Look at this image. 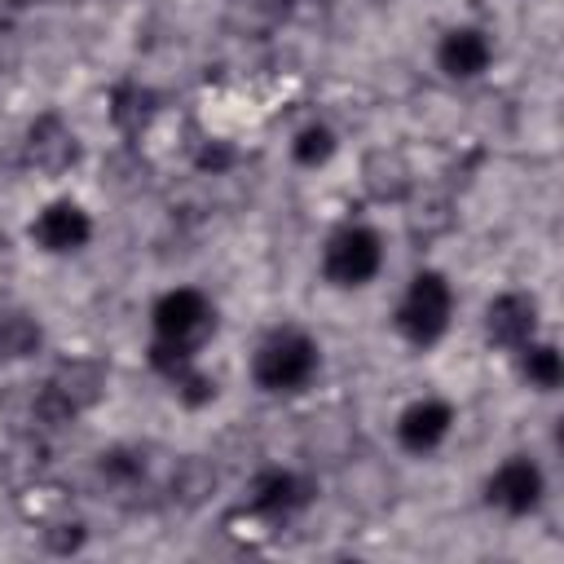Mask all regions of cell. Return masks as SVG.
I'll return each mask as SVG.
<instances>
[{"instance_id":"obj_1","label":"cell","mask_w":564,"mask_h":564,"mask_svg":"<svg viewBox=\"0 0 564 564\" xmlns=\"http://www.w3.org/2000/svg\"><path fill=\"white\" fill-rule=\"evenodd\" d=\"M322 375V344L300 326H273L251 352V379L269 397H295Z\"/></svg>"},{"instance_id":"obj_2","label":"cell","mask_w":564,"mask_h":564,"mask_svg":"<svg viewBox=\"0 0 564 564\" xmlns=\"http://www.w3.org/2000/svg\"><path fill=\"white\" fill-rule=\"evenodd\" d=\"M449 322H454V286H449V278L441 269H419L405 282V291H401V300L392 308V330L410 348L427 352L449 335Z\"/></svg>"},{"instance_id":"obj_3","label":"cell","mask_w":564,"mask_h":564,"mask_svg":"<svg viewBox=\"0 0 564 564\" xmlns=\"http://www.w3.org/2000/svg\"><path fill=\"white\" fill-rule=\"evenodd\" d=\"M212 335H216V304L198 286H172L154 300L150 344L181 348V352H203Z\"/></svg>"},{"instance_id":"obj_4","label":"cell","mask_w":564,"mask_h":564,"mask_svg":"<svg viewBox=\"0 0 564 564\" xmlns=\"http://www.w3.org/2000/svg\"><path fill=\"white\" fill-rule=\"evenodd\" d=\"M383 269V238L375 225L348 220L322 242V278L335 291H361Z\"/></svg>"},{"instance_id":"obj_5","label":"cell","mask_w":564,"mask_h":564,"mask_svg":"<svg viewBox=\"0 0 564 564\" xmlns=\"http://www.w3.org/2000/svg\"><path fill=\"white\" fill-rule=\"evenodd\" d=\"M106 379H110V370H106L97 357H70V361H62V366L44 379L35 410H40L48 423H66V419L93 410V405L106 397Z\"/></svg>"},{"instance_id":"obj_6","label":"cell","mask_w":564,"mask_h":564,"mask_svg":"<svg viewBox=\"0 0 564 564\" xmlns=\"http://www.w3.org/2000/svg\"><path fill=\"white\" fill-rule=\"evenodd\" d=\"M546 498V471L529 454H507L489 476H485V502L502 511L507 520H524L542 507Z\"/></svg>"},{"instance_id":"obj_7","label":"cell","mask_w":564,"mask_h":564,"mask_svg":"<svg viewBox=\"0 0 564 564\" xmlns=\"http://www.w3.org/2000/svg\"><path fill=\"white\" fill-rule=\"evenodd\" d=\"M84 159V145H79V132L57 115V110H44L26 123L22 132V163L48 181L66 176L70 167H79Z\"/></svg>"},{"instance_id":"obj_8","label":"cell","mask_w":564,"mask_h":564,"mask_svg":"<svg viewBox=\"0 0 564 564\" xmlns=\"http://www.w3.org/2000/svg\"><path fill=\"white\" fill-rule=\"evenodd\" d=\"M454 405L445 401V397H414V401H405L401 410H397V423H392V436H397V445L405 449V454H414V458H427V454H436L445 441H449V432H454Z\"/></svg>"},{"instance_id":"obj_9","label":"cell","mask_w":564,"mask_h":564,"mask_svg":"<svg viewBox=\"0 0 564 564\" xmlns=\"http://www.w3.org/2000/svg\"><path fill=\"white\" fill-rule=\"evenodd\" d=\"M308 502H313V480L300 476L295 467H264L247 485V511L269 520V524H286Z\"/></svg>"},{"instance_id":"obj_10","label":"cell","mask_w":564,"mask_h":564,"mask_svg":"<svg viewBox=\"0 0 564 564\" xmlns=\"http://www.w3.org/2000/svg\"><path fill=\"white\" fill-rule=\"evenodd\" d=\"M26 234L44 256H75L93 242V216L75 198H53L31 216Z\"/></svg>"},{"instance_id":"obj_11","label":"cell","mask_w":564,"mask_h":564,"mask_svg":"<svg viewBox=\"0 0 564 564\" xmlns=\"http://www.w3.org/2000/svg\"><path fill=\"white\" fill-rule=\"evenodd\" d=\"M538 295L533 291H498L489 304H485V317H480V330L494 348L502 352H516L520 344H529L538 335Z\"/></svg>"},{"instance_id":"obj_12","label":"cell","mask_w":564,"mask_h":564,"mask_svg":"<svg viewBox=\"0 0 564 564\" xmlns=\"http://www.w3.org/2000/svg\"><path fill=\"white\" fill-rule=\"evenodd\" d=\"M494 66V40L485 26H449L436 40V70L454 84H471Z\"/></svg>"},{"instance_id":"obj_13","label":"cell","mask_w":564,"mask_h":564,"mask_svg":"<svg viewBox=\"0 0 564 564\" xmlns=\"http://www.w3.org/2000/svg\"><path fill=\"white\" fill-rule=\"evenodd\" d=\"M361 189L375 203H405L414 189V167L397 145H375L361 159Z\"/></svg>"},{"instance_id":"obj_14","label":"cell","mask_w":564,"mask_h":564,"mask_svg":"<svg viewBox=\"0 0 564 564\" xmlns=\"http://www.w3.org/2000/svg\"><path fill=\"white\" fill-rule=\"evenodd\" d=\"M286 22V0H225L220 26L234 40H269Z\"/></svg>"},{"instance_id":"obj_15","label":"cell","mask_w":564,"mask_h":564,"mask_svg":"<svg viewBox=\"0 0 564 564\" xmlns=\"http://www.w3.org/2000/svg\"><path fill=\"white\" fill-rule=\"evenodd\" d=\"M516 370H520V379L533 392H555L564 383V357H560V348L551 339H538V335L516 348Z\"/></svg>"},{"instance_id":"obj_16","label":"cell","mask_w":564,"mask_h":564,"mask_svg":"<svg viewBox=\"0 0 564 564\" xmlns=\"http://www.w3.org/2000/svg\"><path fill=\"white\" fill-rule=\"evenodd\" d=\"M335 150H339V132L326 119H308V123H300L291 132V163L304 167V172L326 167L335 159Z\"/></svg>"},{"instance_id":"obj_17","label":"cell","mask_w":564,"mask_h":564,"mask_svg":"<svg viewBox=\"0 0 564 564\" xmlns=\"http://www.w3.org/2000/svg\"><path fill=\"white\" fill-rule=\"evenodd\" d=\"M44 348V326L26 308H4L0 313V361H26Z\"/></svg>"},{"instance_id":"obj_18","label":"cell","mask_w":564,"mask_h":564,"mask_svg":"<svg viewBox=\"0 0 564 564\" xmlns=\"http://www.w3.org/2000/svg\"><path fill=\"white\" fill-rule=\"evenodd\" d=\"M154 93L150 88H141V84H119L115 93H110V119H115V128H123V132H141L150 119H154Z\"/></svg>"},{"instance_id":"obj_19","label":"cell","mask_w":564,"mask_h":564,"mask_svg":"<svg viewBox=\"0 0 564 564\" xmlns=\"http://www.w3.org/2000/svg\"><path fill=\"white\" fill-rule=\"evenodd\" d=\"M212 489H216V471H212L207 463H198L194 454L176 463V471H172V498H181V502L194 507V502H203Z\"/></svg>"},{"instance_id":"obj_20","label":"cell","mask_w":564,"mask_h":564,"mask_svg":"<svg viewBox=\"0 0 564 564\" xmlns=\"http://www.w3.org/2000/svg\"><path fill=\"white\" fill-rule=\"evenodd\" d=\"M44 542H48L53 551H79V546H84V524H79V520L48 524V529H44Z\"/></svg>"}]
</instances>
